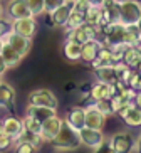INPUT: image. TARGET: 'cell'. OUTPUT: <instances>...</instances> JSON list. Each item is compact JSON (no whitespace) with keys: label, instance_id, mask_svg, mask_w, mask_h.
<instances>
[{"label":"cell","instance_id":"cell-1","mask_svg":"<svg viewBox=\"0 0 141 153\" xmlns=\"http://www.w3.org/2000/svg\"><path fill=\"white\" fill-rule=\"evenodd\" d=\"M52 146L55 150H61V152H71V150H78L81 146V140H79V133L76 130H72L69 125H66L64 121L62 128H61L59 135L55 136L52 141Z\"/></svg>","mask_w":141,"mask_h":153},{"label":"cell","instance_id":"cell-2","mask_svg":"<svg viewBox=\"0 0 141 153\" xmlns=\"http://www.w3.org/2000/svg\"><path fill=\"white\" fill-rule=\"evenodd\" d=\"M141 17V2L138 0H126L119 4V22L123 25L138 24Z\"/></svg>","mask_w":141,"mask_h":153},{"label":"cell","instance_id":"cell-3","mask_svg":"<svg viewBox=\"0 0 141 153\" xmlns=\"http://www.w3.org/2000/svg\"><path fill=\"white\" fill-rule=\"evenodd\" d=\"M79 133V140H81V145L91 148L92 152L97 150L101 145L106 143V138L103 135V130H94V128H89V126H84L78 131Z\"/></svg>","mask_w":141,"mask_h":153},{"label":"cell","instance_id":"cell-4","mask_svg":"<svg viewBox=\"0 0 141 153\" xmlns=\"http://www.w3.org/2000/svg\"><path fill=\"white\" fill-rule=\"evenodd\" d=\"M57 98L50 89H46V88H41V89L32 91L29 94V104L32 106H46V108H54L57 109Z\"/></svg>","mask_w":141,"mask_h":153},{"label":"cell","instance_id":"cell-5","mask_svg":"<svg viewBox=\"0 0 141 153\" xmlns=\"http://www.w3.org/2000/svg\"><path fill=\"white\" fill-rule=\"evenodd\" d=\"M4 41L7 42V44H9L10 47L15 51V52H18L22 57H25V56L30 52L32 39H29V37H24V36H18V34H15L14 30L5 32Z\"/></svg>","mask_w":141,"mask_h":153},{"label":"cell","instance_id":"cell-6","mask_svg":"<svg viewBox=\"0 0 141 153\" xmlns=\"http://www.w3.org/2000/svg\"><path fill=\"white\" fill-rule=\"evenodd\" d=\"M10 30H14L15 34H18V36H24V37L32 39V37L35 36V32H37V20H35L34 15L12 20V22H10Z\"/></svg>","mask_w":141,"mask_h":153},{"label":"cell","instance_id":"cell-7","mask_svg":"<svg viewBox=\"0 0 141 153\" xmlns=\"http://www.w3.org/2000/svg\"><path fill=\"white\" fill-rule=\"evenodd\" d=\"M62 125H64V120L61 116H57V114L47 118L46 121H42V126H41V138H42V141L50 143L55 136L59 135Z\"/></svg>","mask_w":141,"mask_h":153},{"label":"cell","instance_id":"cell-8","mask_svg":"<svg viewBox=\"0 0 141 153\" xmlns=\"http://www.w3.org/2000/svg\"><path fill=\"white\" fill-rule=\"evenodd\" d=\"M97 32H103V29L86 22L81 27L74 29V30H69L67 39H72V41L79 42V44H86V42L92 41V39H97Z\"/></svg>","mask_w":141,"mask_h":153},{"label":"cell","instance_id":"cell-9","mask_svg":"<svg viewBox=\"0 0 141 153\" xmlns=\"http://www.w3.org/2000/svg\"><path fill=\"white\" fill-rule=\"evenodd\" d=\"M5 15H7V20L12 22V20H17V19H24V17H30V10H29L25 0H9L7 7L4 9Z\"/></svg>","mask_w":141,"mask_h":153},{"label":"cell","instance_id":"cell-10","mask_svg":"<svg viewBox=\"0 0 141 153\" xmlns=\"http://www.w3.org/2000/svg\"><path fill=\"white\" fill-rule=\"evenodd\" d=\"M109 145L116 153H131L134 148V138L129 133H118L109 140Z\"/></svg>","mask_w":141,"mask_h":153},{"label":"cell","instance_id":"cell-11","mask_svg":"<svg viewBox=\"0 0 141 153\" xmlns=\"http://www.w3.org/2000/svg\"><path fill=\"white\" fill-rule=\"evenodd\" d=\"M84 113H86V126L94 130H103L108 116L96 108V104H89L87 108H84Z\"/></svg>","mask_w":141,"mask_h":153},{"label":"cell","instance_id":"cell-12","mask_svg":"<svg viewBox=\"0 0 141 153\" xmlns=\"http://www.w3.org/2000/svg\"><path fill=\"white\" fill-rule=\"evenodd\" d=\"M116 94V86L114 84H108V82L103 81H96L91 86V98L94 101H103V99H108L109 101L111 96Z\"/></svg>","mask_w":141,"mask_h":153},{"label":"cell","instance_id":"cell-13","mask_svg":"<svg viewBox=\"0 0 141 153\" xmlns=\"http://www.w3.org/2000/svg\"><path fill=\"white\" fill-rule=\"evenodd\" d=\"M103 32H104V39L109 44H118V42H123L124 37V25L121 22H111L108 25L103 27Z\"/></svg>","mask_w":141,"mask_h":153},{"label":"cell","instance_id":"cell-14","mask_svg":"<svg viewBox=\"0 0 141 153\" xmlns=\"http://www.w3.org/2000/svg\"><path fill=\"white\" fill-rule=\"evenodd\" d=\"M118 114L121 116V120L128 126H133V128L141 126V108H138L136 104H134V101H133V104H129L124 109H121Z\"/></svg>","mask_w":141,"mask_h":153},{"label":"cell","instance_id":"cell-15","mask_svg":"<svg viewBox=\"0 0 141 153\" xmlns=\"http://www.w3.org/2000/svg\"><path fill=\"white\" fill-rule=\"evenodd\" d=\"M2 123H4V133L14 140H18L24 135V131H25L24 130V125H22V120H17L14 116L5 118Z\"/></svg>","mask_w":141,"mask_h":153},{"label":"cell","instance_id":"cell-16","mask_svg":"<svg viewBox=\"0 0 141 153\" xmlns=\"http://www.w3.org/2000/svg\"><path fill=\"white\" fill-rule=\"evenodd\" d=\"M71 10H72L71 2H67V4H64V5H61V7H57L55 10H52V12H50V20H52V25H55V27H66L67 19H69V15H71Z\"/></svg>","mask_w":141,"mask_h":153},{"label":"cell","instance_id":"cell-17","mask_svg":"<svg viewBox=\"0 0 141 153\" xmlns=\"http://www.w3.org/2000/svg\"><path fill=\"white\" fill-rule=\"evenodd\" d=\"M64 121H66V125H69L76 131L84 128L86 126V113H84V108H72L67 113V116H66Z\"/></svg>","mask_w":141,"mask_h":153},{"label":"cell","instance_id":"cell-18","mask_svg":"<svg viewBox=\"0 0 141 153\" xmlns=\"http://www.w3.org/2000/svg\"><path fill=\"white\" fill-rule=\"evenodd\" d=\"M101 47H103V44H101L97 39H92V41L86 42V44H82L81 61H84V62H89V64H91L92 61L97 57V54H99Z\"/></svg>","mask_w":141,"mask_h":153},{"label":"cell","instance_id":"cell-19","mask_svg":"<svg viewBox=\"0 0 141 153\" xmlns=\"http://www.w3.org/2000/svg\"><path fill=\"white\" fill-rule=\"evenodd\" d=\"M14 101H15V89L9 82L0 81V106L12 109L14 108Z\"/></svg>","mask_w":141,"mask_h":153},{"label":"cell","instance_id":"cell-20","mask_svg":"<svg viewBox=\"0 0 141 153\" xmlns=\"http://www.w3.org/2000/svg\"><path fill=\"white\" fill-rule=\"evenodd\" d=\"M121 62H124L131 69H136L138 64L141 62V49H140V45H129V47L124 51L123 57H121Z\"/></svg>","mask_w":141,"mask_h":153},{"label":"cell","instance_id":"cell-21","mask_svg":"<svg viewBox=\"0 0 141 153\" xmlns=\"http://www.w3.org/2000/svg\"><path fill=\"white\" fill-rule=\"evenodd\" d=\"M114 64H116V61H114L111 51L103 45L99 51V54H97V57L91 62V66H92V69H99V68H106V66H114Z\"/></svg>","mask_w":141,"mask_h":153},{"label":"cell","instance_id":"cell-22","mask_svg":"<svg viewBox=\"0 0 141 153\" xmlns=\"http://www.w3.org/2000/svg\"><path fill=\"white\" fill-rule=\"evenodd\" d=\"M25 114H29V116H32V118H35L37 121L42 123V121H46L47 118L57 114V113H55L54 108H46V106H32V104H29L27 113H25Z\"/></svg>","mask_w":141,"mask_h":153},{"label":"cell","instance_id":"cell-23","mask_svg":"<svg viewBox=\"0 0 141 153\" xmlns=\"http://www.w3.org/2000/svg\"><path fill=\"white\" fill-rule=\"evenodd\" d=\"M0 56H2V59L5 61L7 68H15V66H18L20 61L24 59L22 56L18 54V52H15V51L12 49L7 42L4 44V47H2V51H0Z\"/></svg>","mask_w":141,"mask_h":153},{"label":"cell","instance_id":"cell-24","mask_svg":"<svg viewBox=\"0 0 141 153\" xmlns=\"http://www.w3.org/2000/svg\"><path fill=\"white\" fill-rule=\"evenodd\" d=\"M123 42H126L128 45H140L141 44V32H140V29H138L136 24L124 25Z\"/></svg>","mask_w":141,"mask_h":153},{"label":"cell","instance_id":"cell-25","mask_svg":"<svg viewBox=\"0 0 141 153\" xmlns=\"http://www.w3.org/2000/svg\"><path fill=\"white\" fill-rule=\"evenodd\" d=\"M81 51H82V44L72 41V39H67L66 44H64V56L69 61H79L81 59Z\"/></svg>","mask_w":141,"mask_h":153},{"label":"cell","instance_id":"cell-26","mask_svg":"<svg viewBox=\"0 0 141 153\" xmlns=\"http://www.w3.org/2000/svg\"><path fill=\"white\" fill-rule=\"evenodd\" d=\"M94 72H96V76H97V81L108 82V84H114V82L118 81L116 71H114V66H106V68L94 69Z\"/></svg>","mask_w":141,"mask_h":153},{"label":"cell","instance_id":"cell-27","mask_svg":"<svg viewBox=\"0 0 141 153\" xmlns=\"http://www.w3.org/2000/svg\"><path fill=\"white\" fill-rule=\"evenodd\" d=\"M84 24H86V15L81 14V12H76V10H71V15H69L67 24H66L67 30H74V29L84 25Z\"/></svg>","mask_w":141,"mask_h":153},{"label":"cell","instance_id":"cell-28","mask_svg":"<svg viewBox=\"0 0 141 153\" xmlns=\"http://www.w3.org/2000/svg\"><path fill=\"white\" fill-rule=\"evenodd\" d=\"M109 104H111V111H113V113H119L121 109H124V108H126V106L133 104V101H129V99L123 98V96L119 94V93H116L114 96H111Z\"/></svg>","mask_w":141,"mask_h":153},{"label":"cell","instance_id":"cell-29","mask_svg":"<svg viewBox=\"0 0 141 153\" xmlns=\"http://www.w3.org/2000/svg\"><path fill=\"white\" fill-rule=\"evenodd\" d=\"M22 125H24V130L27 131V133L41 135V126H42V123L37 121L35 118H32V116H29V114H25V118L22 120Z\"/></svg>","mask_w":141,"mask_h":153},{"label":"cell","instance_id":"cell-30","mask_svg":"<svg viewBox=\"0 0 141 153\" xmlns=\"http://www.w3.org/2000/svg\"><path fill=\"white\" fill-rule=\"evenodd\" d=\"M114 71H116V77H118L119 81H123V82L128 84V79H129V76H131L133 69L129 68V66H126L124 62L119 61V62L114 64Z\"/></svg>","mask_w":141,"mask_h":153},{"label":"cell","instance_id":"cell-31","mask_svg":"<svg viewBox=\"0 0 141 153\" xmlns=\"http://www.w3.org/2000/svg\"><path fill=\"white\" fill-rule=\"evenodd\" d=\"M25 4H27L29 10H30V14L34 17H39L46 12L44 9V0H25Z\"/></svg>","mask_w":141,"mask_h":153},{"label":"cell","instance_id":"cell-32","mask_svg":"<svg viewBox=\"0 0 141 153\" xmlns=\"http://www.w3.org/2000/svg\"><path fill=\"white\" fill-rule=\"evenodd\" d=\"M15 153H35V146L32 143H29L27 140H17Z\"/></svg>","mask_w":141,"mask_h":153},{"label":"cell","instance_id":"cell-33","mask_svg":"<svg viewBox=\"0 0 141 153\" xmlns=\"http://www.w3.org/2000/svg\"><path fill=\"white\" fill-rule=\"evenodd\" d=\"M128 86L131 88V89H134L138 93V91H141V76L138 71H133L131 76H129V79H128Z\"/></svg>","mask_w":141,"mask_h":153},{"label":"cell","instance_id":"cell-34","mask_svg":"<svg viewBox=\"0 0 141 153\" xmlns=\"http://www.w3.org/2000/svg\"><path fill=\"white\" fill-rule=\"evenodd\" d=\"M67 2H69V0H44V9H46L47 14H50L52 10H55L57 7L67 4Z\"/></svg>","mask_w":141,"mask_h":153},{"label":"cell","instance_id":"cell-35","mask_svg":"<svg viewBox=\"0 0 141 153\" xmlns=\"http://www.w3.org/2000/svg\"><path fill=\"white\" fill-rule=\"evenodd\" d=\"M71 5H72V10L81 12V14H86V10L91 7V4L87 0H76V2H71Z\"/></svg>","mask_w":141,"mask_h":153},{"label":"cell","instance_id":"cell-36","mask_svg":"<svg viewBox=\"0 0 141 153\" xmlns=\"http://www.w3.org/2000/svg\"><path fill=\"white\" fill-rule=\"evenodd\" d=\"M94 104H96V108L99 109L101 113H104L106 116H109L111 113H113V111H111V104H109V101H108V99H103V101H96Z\"/></svg>","mask_w":141,"mask_h":153},{"label":"cell","instance_id":"cell-37","mask_svg":"<svg viewBox=\"0 0 141 153\" xmlns=\"http://www.w3.org/2000/svg\"><path fill=\"white\" fill-rule=\"evenodd\" d=\"M14 143V138H10L9 135H5V133H2L0 135V150H7L10 148V145Z\"/></svg>","mask_w":141,"mask_h":153},{"label":"cell","instance_id":"cell-38","mask_svg":"<svg viewBox=\"0 0 141 153\" xmlns=\"http://www.w3.org/2000/svg\"><path fill=\"white\" fill-rule=\"evenodd\" d=\"M9 30H10V22L2 19V20H0V39L5 36V32H9Z\"/></svg>","mask_w":141,"mask_h":153},{"label":"cell","instance_id":"cell-39","mask_svg":"<svg viewBox=\"0 0 141 153\" xmlns=\"http://www.w3.org/2000/svg\"><path fill=\"white\" fill-rule=\"evenodd\" d=\"M94 153H116V152L111 148V145H109V143H108V145L104 143V145H101L97 150H94Z\"/></svg>","mask_w":141,"mask_h":153},{"label":"cell","instance_id":"cell-40","mask_svg":"<svg viewBox=\"0 0 141 153\" xmlns=\"http://www.w3.org/2000/svg\"><path fill=\"white\" fill-rule=\"evenodd\" d=\"M133 150H134L136 153H141V135L134 140V148H133Z\"/></svg>","mask_w":141,"mask_h":153},{"label":"cell","instance_id":"cell-41","mask_svg":"<svg viewBox=\"0 0 141 153\" xmlns=\"http://www.w3.org/2000/svg\"><path fill=\"white\" fill-rule=\"evenodd\" d=\"M7 69H9V68H7V64H5V61L2 59V56H0V76H2Z\"/></svg>","mask_w":141,"mask_h":153},{"label":"cell","instance_id":"cell-42","mask_svg":"<svg viewBox=\"0 0 141 153\" xmlns=\"http://www.w3.org/2000/svg\"><path fill=\"white\" fill-rule=\"evenodd\" d=\"M133 101H134V104H136L138 108H141V91H138V93H136V96H134Z\"/></svg>","mask_w":141,"mask_h":153},{"label":"cell","instance_id":"cell-43","mask_svg":"<svg viewBox=\"0 0 141 153\" xmlns=\"http://www.w3.org/2000/svg\"><path fill=\"white\" fill-rule=\"evenodd\" d=\"M91 5H96V7H101V5H104L106 0H87Z\"/></svg>","mask_w":141,"mask_h":153},{"label":"cell","instance_id":"cell-44","mask_svg":"<svg viewBox=\"0 0 141 153\" xmlns=\"http://www.w3.org/2000/svg\"><path fill=\"white\" fill-rule=\"evenodd\" d=\"M4 5H2V2H0V20H2V19H4Z\"/></svg>","mask_w":141,"mask_h":153},{"label":"cell","instance_id":"cell-45","mask_svg":"<svg viewBox=\"0 0 141 153\" xmlns=\"http://www.w3.org/2000/svg\"><path fill=\"white\" fill-rule=\"evenodd\" d=\"M4 44H5V41H4V37L0 39V51H2V47H4Z\"/></svg>","mask_w":141,"mask_h":153},{"label":"cell","instance_id":"cell-46","mask_svg":"<svg viewBox=\"0 0 141 153\" xmlns=\"http://www.w3.org/2000/svg\"><path fill=\"white\" fill-rule=\"evenodd\" d=\"M2 133H4V123L0 121V135H2Z\"/></svg>","mask_w":141,"mask_h":153},{"label":"cell","instance_id":"cell-47","mask_svg":"<svg viewBox=\"0 0 141 153\" xmlns=\"http://www.w3.org/2000/svg\"><path fill=\"white\" fill-rule=\"evenodd\" d=\"M136 25H138V29H140V32H141V17H140V20H138Z\"/></svg>","mask_w":141,"mask_h":153},{"label":"cell","instance_id":"cell-48","mask_svg":"<svg viewBox=\"0 0 141 153\" xmlns=\"http://www.w3.org/2000/svg\"><path fill=\"white\" fill-rule=\"evenodd\" d=\"M136 69H138V72H140V76H141V62L138 64V68H136Z\"/></svg>","mask_w":141,"mask_h":153},{"label":"cell","instance_id":"cell-49","mask_svg":"<svg viewBox=\"0 0 141 153\" xmlns=\"http://www.w3.org/2000/svg\"><path fill=\"white\" fill-rule=\"evenodd\" d=\"M113 2H116V4H123V2H126V0H113Z\"/></svg>","mask_w":141,"mask_h":153},{"label":"cell","instance_id":"cell-50","mask_svg":"<svg viewBox=\"0 0 141 153\" xmlns=\"http://www.w3.org/2000/svg\"><path fill=\"white\" fill-rule=\"evenodd\" d=\"M69 2H76V0H69Z\"/></svg>","mask_w":141,"mask_h":153},{"label":"cell","instance_id":"cell-51","mask_svg":"<svg viewBox=\"0 0 141 153\" xmlns=\"http://www.w3.org/2000/svg\"><path fill=\"white\" fill-rule=\"evenodd\" d=\"M140 49H141V44H140Z\"/></svg>","mask_w":141,"mask_h":153},{"label":"cell","instance_id":"cell-52","mask_svg":"<svg viewBox=\"0 0 141 153\" xmlns=\"http://www.w3.org/2000/svg\"><path fill=\"white\" fill-rule=\"evenodd\" d=\"M0 77H2V76H0ZM0 81H2V79H0Z\"/></svg>","mask_w":141,"mask_h":153}]
</instances>
